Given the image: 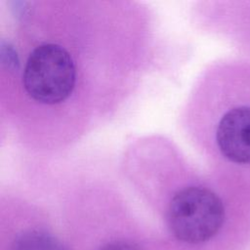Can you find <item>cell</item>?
I'll return each instance as SVG.
<instances>
[{"mask_svg": "<svg viewBox=\"0 0 250 250\" xmlns=\"http://www.w3.org/2000/svg\"><path fill=\"white\" fill-rule=\"evenodd\" d=\"M225 221L220 197L202 187H188L177 191L167 211L171 232L187 243H201L218 233Z\"/></svg>", "mask_w": 250, "mask_h": 250, "instance_id": "obj_1", "label": "cell"}, {"mask_svg": "<svg viewBox=\"0 0 250 250\" xmlns=\"http://www.w3.org/2000/svg\"><path fill=\"white\" fill-rule=\"evenodd\" d=\"M76 68L70 54L56 43H43L28 56L22 74L24 90L34 101L56 104L71 94Z\"/></svg>", "mask_w": 250, "mask_h": 250, "instance_id": "obj_2", "label": "cell"}, {"mask_svg": "<svg viewBox=\"0 0 250 250\" xmlns=\"http://www.w3.org/2000/svg\"><path fill=\"white\" fill-rule=\"evenodd\" d=\"M221 153L237 164H250V106H237L227 111L216 130Z\"/></svg>", "mask_w": 250, "mask_h": 250, "instance_id": "obj_3", "label": "cell"}, {"mask_svg": "<svg viewBox=\"0 0 250 250\" xmlns=\"http://www.w3.org/2000/svg\"><path fill=\"white\" fill-rule=\"evenodd\" d=\"M11 250H66V248L59 239L47 232L30 230L17 237Z\"/></svg>", "mask_w": 250, "mask_h": 250, "instance_id": "obj_4", "label": "cell"}, {"mask_svg": "<svg viewBox=\"0 0 250 250\" xmlns=\"http://www.w3.org/2000/svg\"><path fill=\"white\" fill-rule=\"evenodd\" d=\"M100 250H140L136 245L125 242V241H114L110 242L104 247H102Z\"/></svg>", "mask_w": 250, "mask_h": 250, "instance_id": "obj_5", "label": "cell"}]
</instances>
